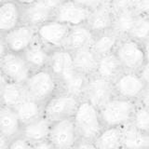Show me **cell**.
<instances>
[{
	"label": "cell",
	"mask_w": 149,
	"mask_h": 149,
	"mask_svg": "<svg viewBox=\"0 0 149 149\" xmlns=\"http://www.w3.org/2000/svg\"><path fill=\"white\" fill-rule=\"evenodd\" d=\"M124 126H110L104 127L101 133L94 140L96 148H122Z\"/></svg>",
	"instance_id": "obj_24"
},
{
	"label": "cell",
	"mask_w": 149,
	"mask_h": 149,
	"mask_svg": "<svg viewBox=\"0 0 149 149\" xmlns=\"http://www.w3.org/2000/svg\"><path fill=\"white\" fill-rule=\"evenodd\" d=\"M71 27L67 23L53 18L36 27V36L51 50L65 48Z\"/></svg>",
	"instance_id": "obj_6"
},
{
	"label": "cell",
	"mask_w": 149,
	"mask_h": 149,
	"mask_svg": "<svg viewBox=\"0 0 149 149\" xmlns=\"http://www.w3.org/2000/svg\"><path fill=\"white\" fill-rule=\"evenodd\" d=\"M0 35L8 51L22 53L36 38V28L23 22L14 29Z\"/></svg>",
	"instance_id": "obj_11"
},
{
	"label": "cell",
	"mask_w": 149,
	"mask_h": 149,
	"mask_svg": "<svg viewBox=\"0 0 149 149\" xmlns=\"http://www.w3.org/2000/svg\"><path fill=\"white\" fill-rule=\"evenodd\" d=\"M3 1H5V0H0V2H3Z\"/></svg>",
	"instance_id": "obj_45"
},
{
	"label": "cell",
	"mask_w": 149,
	"mask_h": 149,
	"mask_svg": "<svg viewBox=\"0 0 149 149\" xmlns=\"http://www.w3.org/2000/svg\"><path fill=\"white\" fill-rule=\"evenodd\" d=\"M114 52L123 70L139 72L146 63V56L142 42L132 36L121 37Z\"/></svg>",
	"instance_id": "obj_4"
},
{
	"label": "cell",
	"mask_w": 149,
	"mask_h": 149,
	"mask_svg": "<svg viewBox=\"0 0 149 149\" xmlns=\"http://www.w3.org/2000/svg\"><path fill=\"white\" fill-rule=\"evenodd\" d=\"M129 36L143 43L149 38V19L146 15H138Z\"/></svg>",
	"instance_id": "obj_30"
},
{
	"label": "cell",
	"mask_w": 149,
	"mask_h": 149,
	"mask_svg": "<svg viewBox=\"0 0 149 149\" xmlns=\"http://www.w3.org/2000/svg\"><path fill=\"white\" fill-rule=\"evenodd\" d=\"M147 17H148V19H149V14H148V15H147Z\"/></svg>",
	"instance_id": "obj_46"
},
{
	"label": "cell",
	"mask_w": 149,
	"mask_h": 149,
	"mask_svg": "<svg viewBox=\"0 0 149 149\" xmlns=\"http://www.w3.org/2000/svg\"><path fill=\"white\" fill-rule=\"evenodd\" d=\"M116 96L137 102L146 85L139 72L123 70L113 81Z\"/></svg>",
	"instance_id": "obj_9"
},
{
	"label": "cell",
	"mask_w": 149,
	"mask_h": 149,
	"mask_svg": "<svg viewBox=\"0 0 149 149\" xmlns=\"http://www.w3.org/2000/svg\"><path fill=\"white\" fill-rule=\"evenodd\" d=\"M28 148H33V144L22 134H19L16 137L12 138L8 146V149H28Z\"/></svg>",
	"instance_id": "obj_32"
},
{
	"label": "cell",
	"mask_w": 149,
	"mask_h": 149,
	"mask_svg": "<svg viewBox=\"0 0 149 149\" xmlns=\"http://www.w3.org/2000/svg\"><path fill=\"white\" fill-rule=\"evenodd\" d=\"M15 1H17L19 4L22 5V7H24V6H28V5L35 3L36 1H37V0H15Z\"/></svg>",
	"instance_id": "obj_44"
},
{
	"label": "cell",
	"mask_w": 149,
	"mask_h": 149,
	"mask_svg": "<svg viewBox=\"0 0 149 149\" xmlns=\"http://www.w3.org/2000/svg\"><path fill=\"white\" fill-rule=\"evenodd\" d=\"M137 104L139 105L149 108V87H146L144 88V91H143V93L137 101Z\"/></svg>",
	"instance_id": "obj_35"
},
{
	"label": "cell",
	"mask_w": 149,
	"mask_h": 149,
	"mask_svg": "<svg viewBox=\"0 0 149 149\" xmlns=\"http://www.w3.org/2000/svg\"><path fill=\"white\" fill-rule=\"evenodd\" d=\"M143 45L144 52H146V61L149 62V38L144 41Z\"/></svg>",
	"instance_id": "obj_43"
},
{
	"label": "cell",
	"mask_w": 149,
	"mask_h": 149,
	"mask_svg": "<svg viewBox=\"0 0 149 149\" xmlns=\"http://www.w3.org/2000/svg\"><path fill=\"white\" fill-rule=\"evenodd\" d=\"M136 107L137 102L116 95L114 96L99 108L104 127L126 126L130 124Z\"/></svg>",
	"instance_id": "obj_3"
},
{
	"label": "cell",
	"mask_w": 149,
	"mask_h": 149,
	"mask_svg": "<svg viewBox=\"0 0 149 149\" xmlns=\"http://www.w3.org/2000/svg\"><path fill=\"white\" fill-rule=\"evenodd\" d=\"M73 56L74 69L77 71L87 77H91L96 74L99 56L91 46L73 51Z\"/></svg>",
	"instance_id": "obj_18"
},
{
	"label": "cell",
	"mask_w": 149,
	"mask_h": 149,
	"mask_svg": "<svg viewBox=\"0 0 149 149\" xmlns=\"http://www.w3.org/2000/svg\"><path fill=\"white\" fill-rule=\"evenodd\" d=\"M22 122L15 108L1 105L0 109V134L9 140L21 134Z\"/></svg>",
	"instance_id": "obj_20"
},
{
	"label": "cell",
	"mask_w": 149,
	"mask_h": 149,
	"mask_svg": "<svg viewBox=\"0 0 149 149\" xmlns=\"http://www.w3.org/2000/svg\"><path fill=\"white\" fill-rule=\"evenodd\" d=\"M115 0H92L93 8L96 6H101V5H112L113 6Z\"/></svg>",
	"instance_id": "obj_41"
},
{
	"label": "cell",
	"mask_w": 149,
	"mask_h": 149,
	"mask_svg": "<svg viewBox=\"0 0 149 149\" xmlns=\"http://www.w3.org/2000/svg\"><path fill=\"white\" fill-rule=\"evenodd\" d=\"M139 74H140V76L142 77L144 83H146V87H149V62L148 61H146V63L143 64V66L140 69Z\"/></svg>",
	"instance_id": "obj_37"
},
{
	"label": "cell",
	"mask_w": 149,
	"mask_h": 149,
	"mask_svg": "<svg viewBox=\"0 0 149 149\" xmlns=\"http://www.w3.org/2000/svg\"><path fill=\"white\" fill-rule=\"evenodd\" d=\"M70 1L72 2H74L77 4H79V5H82V6H85V7H88L92 8L93 6H92V0H70Z\"/></svg>",
	"instance_id": "obj_42"
},
{
	"label": "cell",
	"mask_w": 149,
	"mask_h": 149,
	"mask_svg": "<svg viewBox=\"0 0 149 149\" xmlns=\"http://www.w3.org/2000/svg\"><path fill=\"white\" fill-rule=\"evenodd\" d=\"M49 139L56 149L76 148L79 134L73 118H63L51 123Z\"/></svg>",
	"instance_id": "obj_7"
},
{
	"label": "cell",
	"mask_w": 149,
	"mask_h": 149,
	"mask_svg": "<svg viewBox=\"0 0 149 149\" xmlns=\"http://www.w3.org/2000/svg\"><path fill=\"white\" fill-rule=\"evenodd\" d=\"M23 22L34 27H38L44 22L53 19L54 10L39 0L28 6L22 7Z\"/></svg>",
	"instance_id": "obj_21"
},
{
	"label": "cell",
	"mask_w": 149,
	"mask_h": 149,
	"mask_svg": "<svg viewBox=\"0 0 149 149\" xmlns=\"http://www.w3.org/2000/svg\"><path fill=\"white\" fill-rule=\"evenodd\" d=\"M39 1L44 3L46 6H48L51 9L55 10V9L57 8L63 2H64L65 0H39Z\"/></svg>",
	"instance_id": "obj_39"
},
{
	"label": "cell",
	"mask_w": 149,
	"mask_h": 149,
	"mask_svg": "<svg viewBox=\"0 0 149 149\" xmlns=\"http://www.w3.org/2000/svg\"><path fill=\"white\" fill-rule=\"evenodd\" d=\"M1 105L16 107L28 95L24 84L16 83L7 79L1 74Z\"/></svg>",
	"instance_id": "obj_17"
},
{
	"label": "cell",
	"mask_w": 149,
	"mask_h": 149,
	"mask_svg": "<svg viewBox=\"0 0 149 149\" xmlns=\"http://www.w3.org/2000/svg\"><path fill=\"white\" fill-rule=\"evenodd\" d=\"M51 123L52 122L43 115L38 118L23 124L21 134L32 143L34 148V143L42 140L49 139Z\"/></svg>",
	"instance_id": "obj_19"
},
{
	"label": "cell",
	"mask_w": 149,
	"mask_h": 149,
	"mask_svg": "<svg viewBox=\"0 0 149 149\" xmlns=\"http://www.w3.org/2000/svg\"><path fill=\"white\" fill-rule=\"evenodd\" d=\"M88 77L77 71L76 69L59 79L61 91L70 93L79 99H83Z\"/></svg>",
	"instance_id": "obj_23"
},
{
	"label": "cell",
	"mask_w": 149,
	"mask_h": 149,
	"mask_svg": "<svg viewBox=\"0 0 149 149\" xmlns=\"http://www.w3.org/2000/svg\"><path fill=\"white\" fill-rule=\"evenodd\" d=\"M51 49L37 38L22 53L33 71L49 66Z\"/></svg>",
	"instance_id": "obj_16"
},
{
	"label": "cell",
	"mask_w": 149,
	"mask_h": 149,
	"mask_svg": "<svg viewBox=\"0 0 149 149\" xmlns=\"http://www.w3.org/2000/svg\"><path fill=\"white\" fill-rule=\"evenodd\" d=\"M132 9L137 15L147 16L149 14V0H135Z\"/></svg>",
	"instance_id": "obj_33"
},
{
	"label": "cell",
	"mask_w": 149,
	"mask_h": 149,
	"mask_svg": "<svg viewBox=\"0 0 149 149\" xmlns=\"http://www.w3.org/2000/svg\"><path fill=\"white\" fill-rule=\"evenodd\" d=\"M73 118L79 138L94 141L104 128L100 109L86 99H81Z\"/></svg>",
	"instance_id": "obj_1"
},
{
	"label": "cell",
	"mask_w": 149,
	"mask_h": 149,
	"mask_svg": "<svg viewBox=\"0 0 149 149\" xmlns=\"http://www.w3.org/2000/svg\"><path fill=\"white\" fill-rule=\"evenodd\" d=\"M135 0H115L113 3V8L115 11L123 10V9H129L133 7Z\"/></svg>",
	"instance_id": "obj_34"
},
{
	"label": "cell",
	"mask_w": 149,
	"mask_h": 149,
	"mask_svg": "<svg viewBox=\"0 0 149 149\" xmlns=\"http://www.w3.org/2000/svg\"><path fill=\"white\" fill-rule=\"evenodd\" d=\"M137 16L138 15L132 8L116 11L112 29L121 37L129 36L132 30Z\"/></svg>",
	"instance_id": "obj_29"
},
{
	"label": "cell",
	"mask_w": 149,
	"mask_h": 149,
	"mask_svg": "<svg viewBox=\"0 0 149 149\" xmlns=\"http://www.w3.org/2000/svg\"><path fill=\"white\" fill-rule=\"evenodd\" d=\"M48 67L58 79L72 72L74 70L73 51L66 48L52 49Z\"/></svg>",
	"instance_id": "obj_15"
},
{
	"label": "cell",
	"mask_w": 149,
	"mask_h": 149,
	"mask_svg": "<svg viewBox=\"0 0 149 149\" xmlns=\"http://www.w3.org/2000/svg\"><path fill=\"white\" fill-rule=\"evenodd\" d=\"M0 63L1 74L8 80L16 83L24 84L33 72L22 53L8 51L0 56Z\"/></svg>",
	"instance_id": "obj_8"
},
{
	"label": "cell",
	"mask_w": 149,
	"mask_h": 149,
	"mask_svg": "<svg viewBox=\"0 0 149 149\" xmlns=\"http://www.w3.org/2000/svg\"><path fill=\"white\" fill-rule=\"evenodd\" d=\"M122 148H149V133L128 124L123 127Z\"/></svg>",
	"instance_id": "obj_27"
},
{
	"label": "cell",
	"mask_w": 149,
	"mask_h": 149,
	"mask_svg": "<svg viewBox=\"0 0 149 149\" xmlns=\"http://www.w3.org/2000/svg\"><path fill=\"white\" fill-rule=\"evenodd\" d=\"M23 23L22 6L15 0L0 2V34H4Z\"/></svg>",
	"instance_id": "obj_14"
},
{
	"label": "cell",
	"mask_w": 149,
	"mask_h": 149,
	"mask_svg": "<svg viewBox=\"0 0 149 149\" xmlns=\"http://www.w3.org/2000/svg\"><path fill=\"white\" fill-rule=\"evenodd\" d=\"M130 124L133 125L135 128L149 133V108L137 104Z\"/></svg>",
	"instance_id": "obj_31"
},
{
	"label": "cell",
	"mask_w": 149,
	"mask_h": 149,
	"mask_svg": "<svg viewBox=\"0 0 149 149\" xmlns=\"http://www.w3.org/2000/svg\"><path fill=\"white\" fill-rule=\"evenodd\" d=\"M114 96H116V92L113 81L97 74L88 77L83 99L90 101L98 108H101Z\"/></svg>",
	"instance_id": "obj_10"
},
{
	"label": "cell",
	"mask_w": 149,
	"mask_h": 149,
	"mask_svg": "<svg viewBox=\"0 0 149 149\" xmlns=\"http://www.w3.org/2000/svg\"><path fill=\"white\" fill-rule=\"evenodd\" d=\"M43 105L40 102L27 95L15 108L22 125L43 116Z\"/></svg>",
	"instance_id": "obj_28"
},
{
	"label": "cell",
	"mask_w": 149,
	"mask_h": 149,
	"mask_svg": "<svg viewBox=\"0 0 149 149\" xmlns=\"http://www.w3.org/2000/svg\"><path fill=\"white\" fill-rule=\"evenodd\" d=\"M115 9L112 5H101L91 8L87 25L94 35L111 30L113 27Z\"/></svg>",
	"instance_id": "obj_13"
},
{
	"label": "cell",
	"mask_w": 149,
	"mask_h": 149,
	"mask_svg": "<svg viewBox=\"0 0 149 149\" xmlns=\"http://www.w3.org/2000/svg\"><path fill=\"white\" fill-rule=\"evenodd\" d=\"M24 86L27 94L43 104L61 91L59 79L49 67L33 71Z\"/></svg>",
	"instance_id": "obj_2"
},
{
	"label": "cell",
	"mask_w": 149,
	"mask_h": 149,
	"mask_svg": "<svg viewBox=\"0 0 149 149\" xmlns=\"http://www.w3.org/2000/svg\"><path fill=\"white\" fill-rule=\"evenodd\" d=\"M76 148H96V144L92 140L79 138Z\"/></svg>",
	"instance_id": "obj_36"
},
{
	"label": "cell",
	"mask_w": 149,
	"mask_h": 149,
	"mask_svg": "<svg viewBox=\"0 0 149 149\" xmlns=\"http://www.w3.org/2000/svg\"><path fill=\"white\" fill-rule=\"evenodd\" d=\"M91 8L70 0H65L54 10L53 18L70 26L87 23Z\"/></svg>",
	"instance_id": "obj_12"
},
{
	"label": "cell",
	"mask_w": 149,
	"mask_h": 149,
	"mask_svg": "<svg viewBox=\"0 0 149 149\" xmlns=\"http://www.w3.org/2000/svg\"><path fill=\"white\" fill-rule=\"evenodd\" d=\"M122 71L123 68L121 66L119 60L115 52H112L100 56L95 74L114 81Z\"/></svg>",
	"instance_id": "obj_25"
},
{
	"label": "cell",
	"mask_w": 149,
	"mask_h": 149,
	"mask_svg": "<svg viewBox=\"0 0 149 149\" xmlns=\"http://www.w3.org/2000/svg\"><path fill=\"white\" fill-rule=\"evenodd\" d=\"M94 36L95 35L87 25V23L72 26L65 43V48L71 51H74L91 46Z\"/></svg>",
	"instance_id": "obj_22"
},
{
	"label": "cell",
	"mask_w": 149,
	"mask_h": 149,
	"mask_svg": "<svg viewBox=\"0 0 149 149\" xmlns=\"http://www.w3.org/2000/svg\"><path fill=\"white\" fill-rule=\"evenodd\" d=\"M9 143H10V140L0 134V149H8Z\"/></svg>",
	"instance_id": "obj_40"
},
{
	"label": "cell",
	"mask_w": 149,
	"mask_h": 149,
	"mask_svg": "<svg viewBox=\"0 0 149 149\" xmlns=\"http://www.w3.org/2000/svg\"><path fill=\"white\" fill-rule=\"evenodd\" d=\"M81 99L70 93L60 91L43 105V115L51 122L63 118H73Z\"/></svg>",
	"instance_id": "obj_5"
},
{
	"label": "cell",
	"mask_w": 149,
	"mask_h": 149,
	"mask_svg": "<svg viewBox=\"0 0 149 149\" xmlns=\"http://www.w3.org/2000/svg\"><path fill=\"white\" fill-rule=\"evenodd\" d=\"M34 148H43V149H53V144L49 139L42 140L36 143H34Z\"/></svg>",
	"instance_id": "obj_38"
},
{
	"label": "cell",
	"mask_w": 149,
	"mask_h": 149,
	"mask_svg": "<svg viewBox=\"0 0 149 149\" xmlns=\"http://www.w3.org/2000/svg\"><path fill=\"white\" fill-rule=\"evenodd\" d=\"M120 38L121 36L116 34L113 29H111L95 35L91 47L100 57V56L114 52Z\"/></svg>",
	"instance_id": "obj_26"
}]
</instances>
